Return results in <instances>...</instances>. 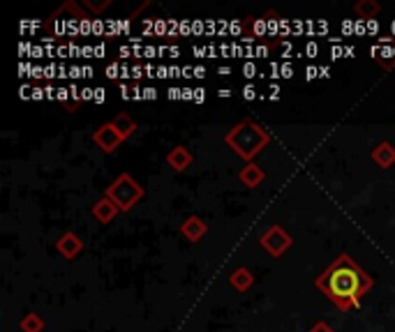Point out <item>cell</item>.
<instances>
[{"label": "cell", "mask_w": 395, "mask_h": 332, "mask_svg": "<svg viewBox=\"0 0 395 332\" xmlns=\"http://www.w3.org/2000/svg\"><path fill=\"white\" fill-rule=\"evenodd\" d=\"M372 277L347 254L335 258L317 280V287L324 291V295L338 304L342 311L358 307L363 295L372 289Z\"/></svg>", "instance_id": "6da1fadb"}, {"label": "cell", "mask_w": 395, "mask_h": 332, "mask_svg": "<svg viewBox=\"0 0 395 332\" xmlns=\"http://www.w3.org/2000/svg\"><path fill=\"white\" fill-rule=\"evenodd\" d=\"M225 141L236 155L250 162L254 155H259V152L266 148L268 141H271V134H268L261 125H256L254 121H243L229 132L225 136Z\"/></svg>", "instance_id": "7a4b0ae2"}, {"label": "cell", "mask_w": 395, "mask_h": 332, "mask_svg": "<svg viewBox=\"0 0 395 332\" xmlns=\"http://www.w3.org/2000/svg\"><path fill=\"white\" fill-rule=\"evenodd\" d=\"M104 196H109L111 201L118 205L121 212H128L139 203V198L143 196V187L130 174H121L114 183H111V187L107 189Z\"/></svg>", "instance_id": "3957f363"}, {"label": "cell", "mask_w": 395, "mask_h": 332, "mask_svg": "<svg viewBox=\"0 0 395 332\" xmlns=\"http://www.w3.org/2000/svg\"><path fill=\"white\" fill-rule=\"evenodd\" d=\"M261 247L266 249L271 256H282L289 247H292V236L275 224V227H271L266 234L261 236Z\"/></svg>", "instance_id": "277c9868"}, {"label": "cell", "mask_w": 395, "mask_h": 332, "mask_svg": "<svg viewBox=\"0 0 395 332\" xmlns=\"http://www.w3.org/2000/svg\"><path fill=\"white\" fill-rule=\"evenodd\" d=\"M93 141L100 145V148L104 150V152H116L118 150V145H121L125 138L118 134V129L114 127L111 123H104L100 129L95 132L93 134Z\"/></svg>", "instance_id": "5b68a950"}, {"label": "cell", "mask_w": 395, "mask_h": 332, "mask_svg": "<svg viewBox=\"0 0 395 332\" xmlns=\"http://www.w3.org/2000/svg\"><path fill=\"white\" fill-rule=\"evenodd\" d=\"M56 249L61 251V254L65 258H74L81 254V249H83V240L79 238L77 234H72V231H68V234H63L61 236V240L56 242Z\"/></svg>", "instance_id": "8992f818"}, {"label": "cell", "mask_w": 395, "mask_h": 332, "mask_svg": "<svg viewBox=\"0 0 395 332\" xmlns=\"http://www.w3.org/2000/svg\"><path fill=\"white\" fill-rule=\"evenodd\" d=\"M206 231H208L206 222H203L201 217H196V215L188 217L185 222H183V227H181V234L185 236L190 242H199L201 238L206 236Z\"/></svg>", "instance_id": "52a82bcc"}, {"label": "cell", "mask_w": 395, "mask_h": 332, "mask_svg": "<svg viewBox=\"0 0 395 332\" xmlns=\"http://www.w3.org/2000/svg\"><path fill=\"white\" fill-rule=\"evenodd\" d=\"M118 205L111 201L109 196H104V198H100V201L95 203V208H93V217L97 219L100 224H111L116 219V215H118Z\"/></svg>", "instance_id": "ba28073f"}, {"label": "cell", "mask_w": 395, "mask_h": 332, "mask_svg": "<svg viewBox=\"0 0 395 332\" xmlns=\"http://www.w3.org/2000/svg\"><path fill=\"white\" fill-rule=\"evenodd\" d=\"M192 152H190L185 145H176L174 150L167 155V164L171 166L174 171H185L190 164H192Z\"/></svg>", "instance_id": "9c48e42d"}, {"label": "cell", "mask_w": 395, "mask_h": 332, "mask_svg": "<svg viewBox=\"0 0 395 332\" xmlns=\"http://www.w3.org/2000/svg\"><path fill=\"white\" fill-rule=\"evenodd\" d=\"M372 159L374 164L381 166V169H391L395 164V145L393 143H379L377 148L372 150Z\"/></svg>", "instance_id": "30bf717a"}, {"label": "cell", "mask_w": 395, "mask_h": 332, "mask_svg": "<svg viewBox=\"0 0 395 332\" xmlns=\"http://www.w3.org/2000/svg\"><path fill=\"white\" fill-rule=\"evenodd\" d=\"M239 178H241V183L245 185L247 189H254V187H259V185L263 183V178H266V174H263V171H261L256 164L250 162V164L245 166V169L241 171V176H239Z\"/></svg>", "instance_id": "8fae6325"}, {"label": "cell", "mask_w": 395, "mask_h": 332, "mask_svg": "<svg viewBox=\"0 0 395 332\" xmlns=\"http://www.w3.org/2000/svg\"><path fill=\"white\" fill-rule=\"evenodd\" d=\"M229 282H232V287H234L236 291H247V289L254 284V277H252V272H250L247 268H239V270L232 272Z\"/></svg>", "instance_id": "7c38bea8"}, {"label": "cell", "mask_w": 395, "mask_h": 332, "mask_svg": "<svg viewBox=\"0 0 395 332\" xmlns=\"http://www.w3.org/2000/svg\"><path fill=\"white\" fill-rule=\"evenodd\" d=\"M111 125L118 129V134H121L123 138H130L132 134H134V129H136V123L132 121V118L128 114H118L114 121H111Z\"/></svg>", "instance_id": "4fadbf2b"}, {"label": "cell", "mask_w": 395, "mask_h": 332, "mask_svg": "<svg viewBox=\"0 0 395 332\" xmlns=\"http://www.w3.org/2000/svg\"><path fill=\"white\" fill-rule=\"evenodd\" d=\"M356 12L363 21H374L379 14V3H374V0H361V3H356Z\"/></svg>", "instance_id": "5bb4252c"}, {"label": "cell", "mask_w": 395, "mask_h": 332, "mask_svg": "<svg viewBox=\"0 0 395 332\" xmlns=\"http://www.w3.org/2000/svg\"><path fill=\"white\" fill-rule=\"evenodd\" d=\"M19 328H21L23 332H42V330H44V321H42V316H39V314L30 311V314H26V316L21 318Z\"/></svg>", "instance_id": "9a60e30c"}, {"label": "cell", "mask_w": 395, "mask_h": 332, "mask_svg": "<svg viewBox=\"0 0 395 332\" xmlns=\"http://www.w3.org/2000/svg\"><path fill=\"white\" fill-rule=\"evenodd\" d=\"M254 32H256V35H259V37L266 35V32H268V23H266V19H256V21H254Z\"/></svg>", "instance_id": "2e32d148"}, {"label": "cell", "mask_w": 395, "mask_h": 332, "mask_svg": "<svg viewBox=\"0 0 395 332\" xmlns=\"http://www.w3.org/2000/svg\"><path fill=\"white\" fill-rule=\"evenodd\" d=\"M243 97H245V99H247V102H252V99L256 97V88H254V85H252V83H247V85H245V88H243Z\"/></svg>", "instance_id": "e0dca14e"}, {"label": "cell", "mask_w": 395, "mask_h": 332, "mask_svg": "<svg viewBox=\"0 0 395 332\" xmlns=\"http://www.w3.org/2000/svg\"><path fill=\"white\" fill-rule=\"evenodd\" d=\"M310 332H333V328H331V325H328L326 321H319V323L312 325Z\"/></svg>", "instance_id": "ac0fdd59"}, {"label": "cell", "mask_w": 395, "mask_h": 332, "mask_svg": "<svg viewBox=\"0 0 395 332\" xmlns=\"http://www.w3.org/2000/svg\"><path fill=\"white\" fill-rule=\"evenodd\" d=\"M83 5H85V8H90L93 12H102V10H104V8H107V5H109V0H104V3H97V5H95V3H90V0H85Z\"/></svg>", "instance_id": "d6986e66"}, {"label": "cell", "mask_w": 395, "mask_h": 332, "mask_svg": "<svg viewBox=\"0 0 395 332\" xmlns=\"http://www.w3.org/2000/svg\"><path fill=\"white\" fill-rule=\"evenodd\" d=\"M243 72H245V76H247V79H252L254 74H259V72H256V65H254V63H245V68H243Z\"/></svg>", "instance_id": "ffe728a7"}, {"label": "cell", "mask_w": 395, "mask_h": 332, "mask_svg": "<svg viewBox=\"0 0 395 332\" xmlns=\"http://www.w3.org/2000/svg\"><path fill=\"white\" fill-rule=\"evenodd\" d=\"M194 102H196V104L206 102V90H203V88H194Z\"/></svg>", "instance_id": "44dd1931"}, {"label": "cell", "mask_w": 395, "mask_h": 332, "mask_svg": "<svg viewBox=\"0 0 395 332\" xmlns=\"http://www.w3.org/2000/svg\"><path fill=\"white\" fill-rule=\"evenodd\" d=\"M104 92H107L104 88H95V95H93V102H95V104H102L104 99H107V95H104Z\"/></svg>", "instance_id": "7402d4cb"}, {"label": "cell", "mask_w": 395, "mask_h": 332, "mask_svg": "<svg viewBox=\"0 0 395 332\" xmlns=\"http://www.w3.org/2000/svg\"><path fill=\"white\" fill-rule=\"evenodd\" d=\"M292 74H294V68H292V65H289V63H285V65H282V68H280V76L289 79Z\"/></svg>", "instance_id": "603a6c76"}, {"label": "cell", "mask_w": 395, "mask_h": 332, "mask_svg": "<svg viewBox=\"0 0 395 332\" xmlns=\"http://www.w3.org/2000/svg\"><path fill=\"white\" fill-rule=\"evenodd\" d=\"M143 56H146V58H157V56H160V51H157V46H146V49H143Z\"/></svg>", "instance_id": "cb8c5ba5"}, {"label": "cell", "mask_w": 395, "mask_h": 332, "mask_svg": "<svg viewBox=\"0 0 395 332\" xmlns=\"http://www.w3.org/2000/svg\"><path fill=\"white\" fill-rule=\"evenodd\" d=\"M93 95H95L93 88H83L81 90V99H83V102H93Z\"/></svg>", "instance_id": "d4e9b609"}, {"label": "cell", "mask_w": 395, "mask_h": 332, "mask_svg": "<svg viewBox=\"0 0 395 332\" xmlns=\"http://www.w3.org/2000/svg\"><path fill=\"white\" fill-rule=\"evenodd\" d=\"M83 76V68H79V65H72L70 68V79H79Z\"/></svg>", "instance_id": "484cf974"}, {"label": "cell", "mask_w": 395, "mask_h": 332, "mask_svg": "<svg viewBox=\"0 0 395 332\" xmlns=\"http://www.w3.org/2000/svg\"><path fill=\"white\" fill-rule=\"evenodd\" d=\"M305 53H307V56H310V58H314V56H317V53H319V46L314 44V42H310V44L305 46Z\"/></svg>", "instance_id": "4316f807"}, {"label": "cell", "mask_w": 395, "mask_h": 332, "mask_svg": "<svg viewBox=\"0 0 395 332\" xmlns=\"http://www.w3.org/2000/svg\"><path fill=\"white\" fill-rule=\"evenodd\" d=\"M319 76V68H307L305 70V79L307 81H312V79H317Z\"/></svg>", "instance_id": "83f0119b"}, {"label": "cell", "mask_w": 395, "mask_h": 332, "mask_svg": "<svg viewBox=\"0 0 395 332\" xmlns=\"http://www.w3.org/2000/svg\"><path fill=\"white\" fill-rule=\"evenodd\" d=\"M157 97V90L153 85H148V88H143V99H155Z\"/></svg>", "instance_id": "f1b7e54d"}, {"label": "cell", "mask_w": 395, "mask_h": 332, "mask_svg": "<svg viewBox=\"0 0 395 332\" xmlns=\"http://www.w3.org/2000/svg\"><path fill=\"white\" fill-rule=\"evenodd\" d=\"M121 97L123 99H130L132 97V88H130L128 83H121Z\"/></svg>", "instance_id": "f546056e"}, {"label": "cell", "mask_w": 395, "mask_h": 332, "mask_svg": "<svg viewBox=\"0 0 395 332\" xmlns=\"http://www.w3.org/2000/svg\"><path fill=\"white\" fill-rule=\"evenodd\" d=\"M68 97H72L68 88H58V102H68Z\"/></svg>", "instance_id": "4dcf8cb0"}, {"label": "cell", "mask_w": 395, "mask_h": 332, "mask_svg": "<svg viewBox=\"0 0 395 332\" xmlns=\"http://www.w3.org/2000/svg\"><path fill=\"white\" fill-rule=\"evenodd\" d=\"M155 76L157 79H167V76H171V72H169V68H164V65H162V68H157Z\"/></svg>", "instance_id": "1f68e13d"}, {"label": "cell", "mask_w": 395, "mask_h": 332, "mask_svg": "<svg viewBox=\"0 0 395 332\" xmlns=\"http://www.w3.org/2000/svg\"><path fill=\"white\" fill-rule=\"evenodd\" d=\"M164 30H167V23H164L162 19L160 21H155V35H164Z\"/></svg>", "instance_id": "d6a6232c"}, {"label": "cell", "mask_w": 395, "mask_h": 332, "mask_svg": "<svg viewBox=\"0 0 395 332\" xmlns=\"http://www.w3.org/2000/svg\"><path fill=\"white\" fill-rule=\"evenodd\" d=\"M377 30H379L377 19H374V21H367V32H370V35H377Z\"/></svg>", "instance_id": "836d02e7"}, {"label": "cell", "mask_w": 395, "mask_h": 332, "mask_svg": "<svg viewBox=\"0 0 395 332\" xmlns=\"http://www.w3.org/2000/svg\"><path fill=\"white\" fill-rule=\"evenodd\" d=\"M192 53L196 58H203V56L208 58V49H201V46H192Z\"/></svg>", "instance_id": "e575fe53"}, {"label": "cell", "mask_w": 395, "mask_h": 332, "mask_svg": "<svg viewBox=\"0 0 395 332\" xmlns=\"http://www.w3.org/2000/svg\"><path fill=\"white\" fill-rule=\"evenodd\" d=\"M47 97V90H42V88H32V99H44Z\"/></svg>", "instance_id": "d590c367"}, {"label": "cell", "mask_w": 395, "mask_h": 332, "mask_svg": "<svg viewBox=\"0 0 395 332\" xmlns=\"http://www.w3.org/2000/svg\"><path fill=\"white\" fill-rule=\"evenodd\" d=\"M169 99H183V90H179V88H169Z\"/></svg>", "instance_id": "8d00e7d4"}, {"label": "cell", "mask_w": 395, "mask_h": 332, "mask_svg": "<svg viewBox=\"0 0 395 332\" xmlns=\"http://www.w3.org/2000/svg\"><path fill=\"white\" fill-rule=\"evenodd\" d=\"M118 53H121L123 58H130V56H134V49H130V46H121V51Z\"/></svg>", "instance_id": "74e56055"}, {"label": "cell", "mask_w": 395, "mask_h": 332, "mask_svg": "<svg viewBox=\"0 0 395 332\" xmlns=\"http://www.w3.org/2000/svg\"><path fill=\"white\" fill-rule=\"evenodd\" d=\"M93 32H95V35H102V32H104V23L100 21V19L93 23Z\"/></svg>", "instance_id": "f35d334b"}, {"label": "cell", "mask_w": 395, "mask_h": 332, "mask_svg": "<svg viewBox=\"0 0 395 332\" xmlns=\"http://www.w3.org/2000/svg\"><path fill=\"white\" fill-rule=\"evenodd\" d=\"M141 76H143V68L134 65V68H132V79H141Z\"/></svg>", "instance_id": "ab89813d"}, {"label": "cell", "mask_w": 395, "mask_h": 332, "mask_svg": "<svg viewBox=\"0 0 395 332\" xmlns=\"http://www.w3.org/2000/svg\"><path fill=\"white\" fill-rule=\"evenodd\" d=\"M232 95H234V92L229 90V88H220V90H217V97H220V99H222V97H225V99H229Z\"/></svg>", "instance_id": "60d3db41"}, {"label": "cell", "mask_w": 395, "mask_h": 332, "mask_svg": "<svg viewBox=\"0 0 395 332\" xmlns=\"http://www.w3.org/2000/svg\"><path fill=\"white\" fill-rule=\"evenodd\" d=\"M183 99H192V102H194V90L192 88H183Z\"/></svg>", "instance_id": "b9f144b4"}, {"label": "cell", "mask_w": 395, "mask_h": 332, "mask_svg": "<svg viewBox=\"0 0 395 332\" xmlns=\"http://www.w3.org/2000/svg\"><path fill=\"white\" fill-rule=\"evenodd\" d=\"M342 53H345V49H342L340 44L335 46V49H331V56H333V58H342Z\"/></svg>", "instance_id": "7bdbcfd3"}, {"label": "cell", "mask_w": 395, "mask_h": 332, "mask_svg": "<svg viewBox=\"0 0 395 332\" xmlns=\"http://www.w3.org/2000/svg\"><path fill=\"white\" fill-rule=\"evenodd\" d=\"M104 51H107V46H104V44H97V46H95V58H102V56H104Z\"/></svg>", "instance_id": "ee69618b"}, {"label": "cell", "mask_w": 395, "mask_h": 332, "mask_svg": "<svg viewBox=\"0 0 395 332\" xmlns=\"http://www.w3.org/2000/svg\"><path fill=\"white\" fill-rule=\"evenodd\" d=\"M169 56H171V58H179V56H181L179 46H169Z\"/></svg>", "instance_id": "f6af8a7d"}, {"label": "cell", "mask_w": 395, "mask_h": 332, "mask_svg": "<svg viewBox=\"0 0 395 332\" xmlns=\"http://www.w3.org/2000/svg\"><path fill=\"white\" fill-rule=\"evenodd\" d=\"M194 76H196V79H203V76H206V68H194Z\"/></svg>", "instance_id": "bcb514c9"}, {"label": "cell", "mask_w": 395, "mask_h": 332, "mask_svg": "<svg viewBox=\"0 0 395 332\" xmlns=\"http://www.w3.org/2000/svg\"><path fill=\"white\" fill-rule=\"evenodd\" d=\"M328 72H331L328 68H319V76H321V79H328V76H331V74H328Z\"/></svg>", "instance_id": "7dc6e473"}, {"label": "cell", "mask_w": 395, "mask_h": 332, "mask_svg": "<svg viewBox=\"0 0 395 332\" xmlns=\"http://www.w3.org/2000/svg\"><path fill=\"white\" fill-rule=\"evenodd\" d=\"M354 53H356V51H354V46H347V49H345V56L347 58H354Z\"/></svg>", "instance_id": "c3c4849f"}, {"label": "cell", "mask_w": 395, "mask_h": 332, "mask_svg": "<svg viewBox=\"0 0 395 332\" xmlns=\"http://www.w3.org/2000/svg\"><path fill=\"white\" fill-rule=\"evenodd\" d=\"M229 72H232L229 68H220V72H217V74H220V76H229Z\"/></svg>", "instance_id": "681fc988"}, {"label": "cell", "mask_w": 395, "mask_h": 332, "mask_svg": "<svg viewBox=\"0 0 395 332\" xmlns=\"http://www.w3.org/2000/svg\"><path fill=\"white\" fill-rule=\"evenodd\" d=\"M83 76H93V70H90L88 65H85V68H83Z\"/></svg>", "instance_id": "f907efd6"}, {"label": "cell", "mask_w": 395, "mask_h": 332, "mask_svg": "<svg viewBox=\"0 0 395 332\" xmlns=\"http://www.w3.org/2000/svg\"><path fill=\"white\" fill-rule=\"evenodd\" d=\"M208 58H215V46H208Z\"/></svg>", "instance_id": "816d5d0a"}]
</instances>
